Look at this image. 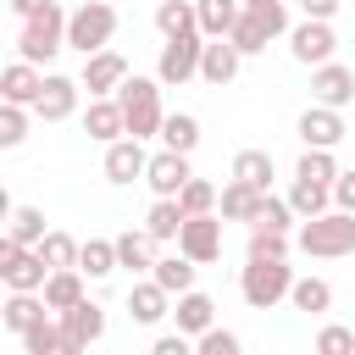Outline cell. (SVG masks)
Listing matches in <instances>:
<instances>
[{
  "mask_svg": "<svg viewBox=\"0 0 355 355\" xmlns=\"http://www.w3.org/2000/svg\"><path fill=\"white\" fill-rule=\"evenodd\" d=\"M67 22H72V11H61V0H50L44 11H33V17H22V28H17V61H33V67H44V61H55L61 50H67Z\"/></svg>",
  "mask_w": 355,
  "mask_h": 355,
  "instance_id": "cell-1",
  "label": "cell"
},
{
  "mask_svg": "<svg viewBox=\"0 0 355 355\" xmlns=\"http://www.w3.org/2000/svg\"><path fill=\"white\" fill-rule=\"evenodd\" d=\"M294 244H300L311 261H338V255H355V216H349V211L311 216V222H300Z\"/></svg>",
  "mask_w": 355,
  "mask_h": 355,
  "instance_id": "cell-2",
  "label": "cell"
},
{
  "mask_svg": "<svg viewBox=\"0 0 355 355\" xmlns=\"http://www.w3.org/2000/svg\"><path fill=\"white\" fill-rule=\"evenodd\" d=\"M161 89H166L161 78H128V83L116 89L133 139H161V122H166V111H161Z\"/></svg>",
  "mask_w": 355,
  "mask_h": 355,
  "instance_id": "cell-3",
  "label": "cell"
},
{
  "mask_svg": "<svg viewBox=\"0 0 355 355\" xmlns=\"http://www.w3.org/2000/svg\"><path fill=\"white\" fill-rule=\"evenodd\" d=\"M288 288H294L288 261H244V272H239V294L250 311H272L277 300H288Z\"/></svg>",
  "mask_w": 355,
  "mask_h": 355,
  "instance_id": "cell-4",
  "label": "cell"
},
{
  "mask_svg": "<svg viewBox=\"0 0 355 355\" xmlns=\"http://www.w3.org/2000/svg\"><path fill=\"white\" fill-rule=\"evenodd\" d=\"M111 33H116V6L105 0H83L67 22V50L78 55H94V50H111Z\"/></svg>",
  "mask_w": 355,
  "mask_h": 355,
  "instance_id": "cell-5",
  "label": "cell"
},
{
  "mask_svg": "<svg viewBox=\"0 0 355 355\" xmlns=\"http://www.w3.org/2000/svg\"><path fill=\"white\" fill-rule=\"evenodd\" d=\"M0 277H6V288H17V294H44L50 266H44L39 250H28V244H17V239H0Z\"/></svg>",
  "mask_w": 355,
  "mask_h": 355,
  "instance_id": "cell-6",
  "label": "cell"
},
{
  "mask_svg": "<svg viewBox=\"0 0 355 355\" xmlns=\"http://www.w3.org/2000/svg\"><path fill=\"white\" fill-rule=\"evenodd\" d=\"M200 55H205V33L166 39V44H161V61H155V78H161L166 89H183L189 78H200Z\"/></svg>",
  "mask_w": 355,
  "mask_h": 355,
  "instance_id": "cell-7",
  "label": "cell"
},
{
  "mask_svg": "<svg viewBox=\"0 0 355 355\" xmlns=\"http://www.w3.org/2000/svg\"><path fill=\"white\" fill-rule=\"evenodd\" d=\"M288 55H294L300 67L338 61V33H333V22H311V17H300V22L288 28Z\"/></svg>",
  "mask_w": 355,
  "mask_h": 355,
  "instance_id": "cell-8",
  "label": "cell"
},
{
  "mask_svg": "<svg viewBox=\"0 0 355 355\" xmlns=\"http://www.w3.org/2000/svg\"><path fill=\"white\" fill-rule=\"evenodd\" d=\"M105 338V311L94 300H78L72 311H61V355H89V344Z\"/></svg>",
  "mask_w": 355,
  "mask_h": 355,
  "instance_id": "cell-9",
  "label": "cell"
},
{
  "mask_svg": "<svg viewBox=\"0 0 355 355\" xmlns=\"http://www.w3.org/2000/svg\"><path fill=\"white\" fill-rule=\"evenodd\" d=\"M128 78H133V72H128V61H122L116 50H94V55H83V72H78V83L89 89V100H105V94H116Z\"/></svg>",
  "mask_w": 355,
  "mask_h": 355,
  "instance_id": "cell-10",
  "label": "cell"
},
{
  "mask_svg": "<svg viewBox=\"0 0 355 355\" xmlns=\"http://www.w3.org/2000/svg\"><path fill=\"white\" fill-rule=\"evenodd\" d=\"M294 133H300V144L305 150H338V139H344V111H333V105H305L300 111V122H294Z\"/></svg>",
  "mask_w": 355,
  "mask_h": 355,
  "instance_id": "cell-11",
  "label": "cell"
},
{
  "mask_svg": "<svg viewBox=\"0 0 355 355\" xmlns=\"http://www.w3.org/2000/svg\"><path fill=\"white\" fill-rule=\"evenodd\" d=\"M144 172H150V150H144V139H116V144H105V183H116V189H128V183H144Z\"/></svg>",
  "mask_w": 355,
  "mask_h": 355,
  "instance_id": "cell-12",
  "label": "cell"
},
{
  "mask_svg": "<svg viewBox=\"0 0 355 355\" xmlns=\"http://www.w3.org/2000/svg\"><path fill=\"white\" fill-rule=\"evenodd\" d=\"M178 250H183L194 266L222 261V216H216V211H211V216H189L183 233H178Z\"/></svg>",
  "mask_w": 355,
  "mask_h": 355,
  "instance_id": "cell-13",
  "label": "cell"
},
{
  "mask_svg": "<svg viewBox=\"0 0 355 355\" xmlns=\"http://www.w3.org/2000/svg\"><path fill=\"white\" fill-rule=\"evenodd\" d=\"M311 100H316V105H333V111L355 105V72H349L344 61H322V67H311Z\"/></svg>",
  "mask_w": 355,
  "mask_h": 355,
  "instance_id": "cell-14",
  "label": "cell"
},
{
  "mask_svg": "<svg viewBox=\"0 0 355 355\" xmlns=\"http://www.w3.org/2000/svg\"><path fill=\"white\" fill-rule=\"evenodd\" d=\"M78 94H83L78 78H67V72H44V94H39L33 116H39V122H67V116H78Z\"/></svg>",
  "mask_w": 355,
  "mask_h": 355,
  "instance_id": "cell-15",
  "label": "cell"
},
{
  "mask_svg": "<svg viewBox=\"0 0 355 355\" xmlns=\"http://www.w3.org/2000/svg\"><path fill=\"white\" fill-rule=\"evenodd\" d=\"M189 178H194V172H189V155H178V150H155V155H150L144 183H150V194H155V200H178Z\"/></svg>",
  "mask_w": 355,
  "mask_h": 355,
  "instance_id": "cell-16",
  "label": "cell"
},
{
  "mask_svg": "<svg viewBox=\"0 0 355 355\" xmlns=\"http://www.w3.org/2000/svg\"><path fill=\"white\" fill-rule=\"evenodd\" d=\"M39 94H44V67H33V61H11L6 72H0V100L6 105H39Z\"/></svg>",
  "mask_w": 355,
  "mask_h": 355,
  "instance_id": "cell-17",
  "label": "cell"
},
{
  "mask_svg": "<svg viewBox=\"0 0 355 355\" xmlns=\"http://www.w3.org/2000/svg\"><path fill=\"white\" fill-rule=\"evenodd\" d=\"M83 133H89L94 144H116V139H128L122 100H116V94H105V100H89V111H83Z\"/></svg>",
  "mask_w": 355,
  "mask_h": 355,
  "instance_id": "cell-18",
  "label": "cell"
},
{
  "mask_svg": "<svg viewBox=\"0 0 355 355\" xmlns=\"http://www.w3.org/2000/svg\"><path fill=\"white\" fill-rule=\"evenodd\" d=\"M128 316H133L139 327H161V322L172 316V294H166L155 277H144V283L128 288Z\"/></svg>",
  "mask_w": 355,
  "mask_h": 355,
  "instance_id": "cell-19",
  "label": "cell"
},
{
  "mask_svg": "<svg viewBox=\"0 0 355 355\" xmlns=\"http://www.w3.org/2000/svg\"><path fill=\"white\" fill-rule=\"evenodd\" d=\"M172 322H178V333L205 338V333L216 327V300H211V294H200V288H189V294H178V300H172Z\"/></svg>",
  "mask_w": 355,
  "mask_h": 355,
  "instance_id": "cell-20",
  "label": "cell"
},
{
  "mask_svg": "<svg viewBox=\"0 0 355 355\" xmlns=\"http://www.w3.org/2000/svg\"><path fill=\"white\" fill-rule=\"evenodd\" d=\"M239 67H244V55H239V44H233V39H205L200 78H205L211 89H227V83L239 78Z\"/></svg>",
  "mask_w": 355,
  "mask_h": 355,
  "instance_id": "cell-21",
  "label": "cell"
},
{
  "mask_svg": "<svg viewBox=\"0 0 355 355\" xmlns=\"http://www.w3.org/2000/svg\"><path fill=\"white\" fill-rule=\"evenodd\" d=\"M116 261H122L128 272H150V266L161 261V239H155L150 227H128V233H116Z\"/></svg>",
  "mask_w": 355,
  "mask_h": 355,
  "instance_id": "cell-22",
  "label": "cell"
},
{
  "mask_svg": "<svg viewBox=\"0 0 355 355\" xmlns=\"http://www.w3.org/2000/svg\"><path fill=\"white\" fill-rule=\"evenodd\" d=\"M272 189H250V183H239V178H227L222 183V200H216V211L227 216V222H255L261 216V200H266Z\"/></svg>",
  "mask_w": 355,
  "mask_h": 355,
  "instance_id": "cell-23",
  "label": "cell"
},
{
  "mask_svg": "<svg viewBox=\"0 0 355 355\" xmlns=\"http://www.w3.org/2000/svg\"><path fill=\"white\" fill-rule=\"evenodd\" d=\"M39 316H50L44 294H17V288H11V294H6V305H0V322H6V333H17V338H22Z\"/></svg>",
  "mask_w": 355,
  "mask_h": 355,
  "instance_id": "cell-24",
  "label": "cell"
},
{
  "mask_svg": "<svg viewBox=\"0 0 355 355\" xmlns=\"http://www.w3.org/2000/svg\"><path fill=\"white\" fill-rule=\"evenodd\" d=\"M194 11H200L205 39H227L239 28V17H244V0H194Z\"/></svg>",
  "mask_w": 355,
  "mask_h": 355,
  "instance_id": "cell-25",
  "label": "cell"
},
{
  "mask_svg": "<svg viewBox=\"0 0 355 355\" xmlns=\"http://www.w3.org/2000/svg\"><path fill=\"white\" fill-rule=\"evenodd\" d=\"M194 272H200V266H194V261H189V255H183V250H178V255H161V261H155V266H150V277H155V283H161V288H166V294H172V300H178V294H189V288H194Z\"/></svg>",
  "mask_w": 355,
  "mask_h": 355,
  "instance_id": "cell-26",
  "label": "cell"
},
{
  "mask_svg": "<svg viewBox=\"0 0 355 355\" xmlns=\"http://www.w3.org/2000/svg\"><path fill=\"white\" fill-rule=\"evenodd\" d=\"M78 300H89V294H83V272H78V266H61V272H50V283H44V305L61 316V311H72Z\"/></svg>",
  "mask_w": 355,
  "mask_h": 355,
  "instance_id": "cell-27",
  "label": "cell"
},
{
  "mask_svg": "<svg viewBox=\"0 0 355 355\" xmlns=\"http://www.w3.org/2000/svg\"><path fill=\"white\" fill-rule=\"evenodd\" d=\"M155 28H161V39L200 33V11H194V0H161V6H155Z\"/></svg>",
  "mask_w": 355,
  "mask_h": 355,
  "instance_id": "cell-28",
  "label": "cell"
},
{
  "mask_svg": "<svg viewBox=\"0 0 355 355\" xmlns=\"http://www.w3.org/2000/svg\"><path fill=\"white\" fill-rule=\"evenodd\" d=\"M194 144H200V116H189V111H166V122H161V150L194 155Z\"/></svg>",
  "mask_w": 355,
  "mask_h": 355,
  "instance_id": "cell-29",
  "label": "cell"
},
{
  "mask_svg": "<svg viewBox=\"0 0 355 355\" xmlns=\"http://www.w3.org/2000/svg\"><path fill=\"white\" fill-rule=\"evenodd\" d=\"M288 205H294V216H300V222H311V216H327V211H333V189H327V183H305V178H294V189H288Z\"/></svg>",
  "mask_w": 355,
  "mask_h": 355,
  "instance_id": "cell-30",
  "label": "cell"
},
{
  "mask_svg": "<svg viewBox=\"0 0 355 355\" xmlns=\"http://www.w3.org/2000/svg\"><path fill=\"white\" fill-rule=\"evenodd\" d=\"M272 150H239L233 155V172L227 178H239V183H250V189H272Z\"/></svg>",
  "mask_w": 355,
  "mask_h": 355,
  "instance_id": "cell-31",
  "label": "cell"
},
{
  "mask_svg": "<svg viewBox=\"0 0 355 355\" xmlns=\"http://www.w3.org/2000/svg\"><path fill=\"white\" fill-rule=\"evenodd\" d=\"M183 205L178 200H150V211H144V227L161 239V244H178V233H183Z\"/></svg>",
  "mask_w": 355,
  "mask_h": 355,
  "instance_id": "cell-32",
  "label": "cell"
},
{
  "mask_svg": "<svg viewBox=\"0 0 355 355\" xmlns=\"http://www.w3.org/2000/svg\"><path fill=\"white\" fill-rule=\"evenodd\" d=\"M44 211L39 205H11V222H6V239H17V244H28V250H39L44 244Z\"/></svg>",
  "mask_w": 355,
  "mask_h": 355,
  "instance_id": "cell-33",
  "label": "cell"
},
{
  "mask_svg": "<svg viewBox=\"0 0 355 355\" xmlns=\"http://www.w3.org/2000/svg\"><path fill=\"white\" fill-rule=\"evenodd\" d=\"M122 261H116V239H83L78 250V272L83 277H111Z\"/></svg>",
  "mask_w": 355,
  "mask_h": 355,
  "instance_id": "cell-34",
  "label": "cell"
},
{
  "mask_svg": "<svg viewBox=\"0 0 355 355\" xmlns=\"http://www.w3.org/2000/svg\"><path fill=\"white\" fill-rule=\"evenodd\" d=\"M288 305H294V311H305V316H322V311L333 305V283H327V277H294Z\"/></svg>",
  "mask_w": 355,
  "mask_h": 355,
  "instance_id": "cell-35",
  "label": "cell"
},
{
  "mask_svg": "<svg viewBox=\"0 0 355 355\" xmlns=\"http://www.w3.org/2000/svg\"><path fill=\"white\" fill-rule=\"evenodd\" d=\"M288 250H294V233L250 227V244H244V255H250V261H288Z\"/></svg>",
  "mask_w": 355,
  "mask_h": 355,
  "instance_id": "cell-36",
  "label": "cell"
},
{
  "mask_svg": "<svg viewBox=\"0 0 355 355\" xmlns=\"http://www.w3.org/2000/svg\"><path fill=\"white\" fill-rule=\"evenodd\" d=\"M22 349H28V355H61V316H55V311L39 316V322L22 333Z\"/></svg>",
  "mask_w": 355,
  "mask_h": 355,
  "instance_id": "cell-37",
  "label": "cell"
},
{
  "mask_svg": "<svg viewBox=\"0 0 355 355\" xmlns=\"http://www.w3.org/2000/svg\"><path fill=\"white\" fill-rule=\"evenodd\" d=\"M344 166H338V155L333 150H305L300 155V166H294V178H305V183H327L333 189V178H338Z\"/></svg>",
  "mask_w": 355,
  "mask_h": 355,
  "instance_id": "cell-38",
  "label": "cell"
},
{
  "mask_svg": "<svg viewBox=\"0 0 355 355\" xmlns=\"http://www.w3.org/2000/svg\"><path fill=\"white\" fill-rule=\"evenodd\" d=\"M216 200H222V189H216V183H205V178H189V183H183V194H178L183 216H211V211H216Z\"/></svg>",
  "mask_w": 355,
  "mask_h": 355,
  "instance_id": "cell-39",
  "label": "cell"
},
{
  "mask_svg": "<svg viewBox=\"0 0 355 355\" xmlns=\"http://www.w3.org/2000/svg\"><path fill=\"white\" fill-rule=\"evenodd\" d=\"M78 250H83V244H78L72 233H61V227H50V233H44V244H39V255H44V266H50V272L78 266Z\"/></svg>",
  "mask_w": 355,
  "mask_h": 355,
  "instance_id": "cell-40",
  "label": "cell"
},
{
  "mask_svg": "<svg viewBox=\"0 0 355 355\" xmlns=\"http://www.w3.org/2000/svg\"><path fill=\"white\" fill-rule=\"evenodd\" d=\"M294 222H300V216H294L288 194H283V200H277V194H266V200H261V216H255L250 227H277V233H294Z\"/></svg>",
  "mask_w": 355,
  "mask_h": 355,
  "instance_id": "cell-41",
  "label": "cell"
},
{
  "mask_svg": "<svg viewBox=\"0 0 355 355\" xmlns=\"http://www.w3.org/2000/svg\"><path fill=\"white\" fill-rule=\"evenodd\" d=\"M316 355H355V327L322 322V327H316Z\"/></svg>",
  "mask_w": 355,
  "mask_h": 355,
  "instance_id": "cell-42",
  "label": "cell"
},
{
  "mask_svg": "<svg viewBox=\"0 0 355 355\" xmlns=\"http://www.w3.org/2000/svg\"><path fill=\"white\" fill-rule=\"evenodd\" d=\"M227 39H233V44H239V55H261V50H266V44H272V33H266V28H261V22H255V17H250V11H244V17H239V28H233V33H227Z\"/></svg>",
  "mask_w": 355,
  "mask_h": 355,
  "instance_id": "cell-43",
  "label": "cell"
},
{
  "mask_svg": "<svg viewBox=\"0 0 355 355\" xmlns=\"http://www.w3.org/2000/svg\"><path fill=\"white\" fill-rule=\"evenodd\" d=\"M28 139V105H6L0 100V150H17Z\"/></svg>",
  "mask_w": 355,
  "mask_h": 355,
  "instance_id": "cell-44",
  "label": "cell"
},
{
  "mask_svg": "<svg viewBox=\"0 0 355 355\" xmlns=\"http://www.w3.org/2000/svg\"><path fill=\"white\" fill-rule=\"evenodd\" d=\"M194 355H239V333L233 327H211L205 338H194Z\"/></svg>",
  "mask_w": 355,
  "mask_h": 355,
  "instance_id": "cell-45",
  "label": "cell"
},
{
  "mask_svg": "<svg viewBox=\"0 0 355 355\" xmlns=\"http://www.w3.org/2000/svg\"><path fill=\"white\" fill-rule=\"evenodd\" d=\"M333 211H349L355 216V166L333 178Z\"/></svg>",
  "mask_w": 355,
  "mask_h": 355,
  "instance_id": "cell-46",
  "label": "cell"
},
{
  "mask_svg": "<svg viewBox=\"0 0 355 355\" xmlns=\"http://www.w3.org/2000/svg\"><path fill=\"white\" fill-rule=\"evenodd\" d=\"M150 355H194V338H189V333H161V338L150 344Z\"/></svg>",
  "mask_w": 355,
  "mask_h": 355,
  "instance_id": "cell-47",
  "label": "cell"
},
{
  "mask_svg": "<svg viewBox=\"0 0 355 355\" xmlns=\"http://www.w3.org/2000/svg\"><path fill=\"white\" fill-rule=\"evenodd\" d=\"M294 6H300V17H311V22H333L344 0H294Z\"/></svg>",
  "mask_w": 355,
  "mask_h": 355,
  "instance_id": "cell-48",
  "label": "cell"
},
{
  "mask_svg": "<svg viewBox=\"0 0 355 355\" xmlns=\"http://www.w3.org/2000/svg\"><path fill=\"white\" fill-rule=\"evenodd\" d=\"M6 6H11V11H17V17H33V11H44V6H50V0H6Z\"/></svg>",
  "mask_w": 355,
  "mask_h": 355,
  "instance_id": "cell-49",
  "label": "cell"
},
{
  "mask_svg": "<svg viewBox=\"0 0 355 355\" xmlns=\"http://www.w3.org/2000/svg\"><path fill=\"white\" fill-rule=\"evenodd\" d=\"M244 6H255V0H244Z\"/></svg>",
  "mask_w": 355,
  "mask_h": 355,
  "instance_id": "cell-50",
  "label": "cell"
}]
</instances>
